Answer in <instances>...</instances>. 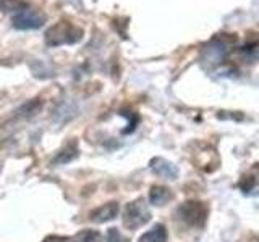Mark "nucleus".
<instances>
[{"label":"nucleus","instance_id":"1","mask_svg":"<svg viewBox=\"0 0 259 242\" xmlns=\"http://www.w3.org/2000/svg\"><path fill=\"white\" fill-rule=\"evenodd\" d=\"M83 37V31L68 21H60L46 32V42L51 47L76 44Z\"/></svg>","mask_w":259,"mask_h":242},{"label":"nucleus","instance_id":"2","mask_svg":"<svg viewBox=\"0 0 259 242\" xmlns=\"http://www.w3.org/2000/svg\"><path fill=\"white\" fill-rule=\"evenodd\" d=\"M177 215L190 228H204L209 215L207 204L201 200H186L177 208Z\"/></svg>","mask_w":259,"mask_h":242},{"label":"nucleus","instance_id":"3","mask_svg":"<svg viewBox=\"0 0 259 242\" xmlns=\"http://www.w3.org/2000/svg\"><path fill=\"white\" fill-rule=\"evenodd\" d=\"M151 220V210L146 204L144 199H136L125 207L123 216H121V221L126 229H138L141 226L148 224Z\"/></svg>","mask_w":259,"mask_h":242},{"label":"nucleus","instance_id":"4","mask_svg":"<svg viewBox=\"0 0 259 242\" xmlns=\"http://www.w3.org/2000/svg\"><path fill=\"white\" fill-rule=\"evenodd\" d=\"M13 28L20 31H31V29H39L46 23V16L32 8H23L18 13L13 15L12 18Z\"/></svg>","mask_w":259,"mask_h":242},{"label":"nucleus","instance_id":"5","mask_svg":"<svg viewBox=\"0 0 259 242\" xmlns=\"http://www.w3.org/2000/svg\"><path fill=\"white\" fill-rule=\"evenodd\" d=\"M42 242H102V236L97 231L84 229L73 236H47Z\"/></svg>","mask_w":259,"mask_h":242},{"label":"nucleus","instance_id":"6","mask_svg":"<svg viewBox=\"0 0 259 242\" xmlns=\"http://www.w3.org/2000/svg\"><path fill=\"white\" fill-rule=\"evenodd\" d=\"M149 168L152 169V173H156L160 177H165V179H177L178 177V168L162 157H156L149 161Z\"/></svg>","mask_w":259,"mask_h":242},{"label":"nucleus","instance_id":"7","mask_svg":"<svg viewBox=\"0 0 259 242\" xmlns=\"http://www.w3.org/2000/svg\"><path fill=\"white\" fill-rule=\"evenodd\" d=\"M118 210H120L118 202H107V204H104L101 207H97L96 210H93V212L89 213V220L94 223L112 221L113 218L118 215Z\"/></svg>","mask_w":259,"mask_h":242},{"label":"nucleus","instance_id":"8","mask_svg":"<svg viewBox=\"0 0 259 242\" xmlns=\"http://www.w3.org/2000/svg\"><path fill=\"white\" fill-rule=\"evenodd\" d=\"M170 200H174L172 189L165 188V186H152L149 191V202L156 207H164Z\"/></svg>","mask_w":259,"mask_h":242},{"label":"nucleus","instance_id":"9","mask_svg":"<svg viewBox=\"0 0 259 242\" xmlns=\"http://www.w3.org/2000/svg\"><path fill=\"white\" fill-rule=\"evenodd\" d=\"M138 242H167V229L162 223H157L154 228L138 239Z\"/></svg>","mask_w":259,"mask_h":242},{"label":"nucleus","instance_id":"10","mask_svg":"<svg viewBox=\"0 0 259 242\" xmlns=\"http://www.w3.org/2000/svg\"><path fill=\"white\" fill-rule=\"evenodd\" d=\"M78 153H79L78 145H75V144L71 142L68 145H65V147L60 152H57V155L54 157L52 163L54 165H65V163H68V161L75 160L78 157Z\"/></svg>","mask_w":259,"mask_h":242},{"label":"nucleus","instance_id":"11","mask_svg":"<svg viewBox=\"0 0 259 242\" xmlns=\"http://www.w3.org/2000/svg\"><path fill=\"white\" fill-rule=\"evenodd\" d=\"M28 5L23 0H0V10L4 12H13L18 13L23 8H26Z\"/></svg>","mask_w":259,"mask_h":242},{"label":"nucleus","instance_id":"12","mask_svg":"<svg viewBox=\"0 0 259 242\" xmlns=\"http://www.w3.org/2000/svg\"><path fill=\"white\" fill-rule=\"evenodd\" d=\"M238 188L245 192V194H248V192H251L254 188H256V176L254 174H245L240 179V183H238Z\"/></svg>","mask_w":259,"mask_h":242},{"label":"nucleus","instance_id":"13","mask_svg":"<svg viewBox=\"0 0 259 242\" xmlns=\"http://www.w3.org/2000/svg\"><path fill=\"white\" fill-rule=\"evenodd\" d=\"M37 110H40V102L32 100V102H29L28 105H23V108L18 110V113H21V116L29 118V116L34 115V113H36Z\"/></svg>","mask_w":259,"mask_h":242},{"label":"nucleus","instance_id":"14","mask_svg":"<svg viewBox=\"0 0 259 242\" xmlns=\"http://www.w3.org/2000/svg\"><path fill=\"white\" fill-rule=\"evenodd\" d=\"M105 240H107V242H125L123 236H121L120 231L115 229V228H109L107 236H105Z\"/></svg>","mask_w":259,"mask_h":242}]
</instances>
